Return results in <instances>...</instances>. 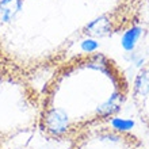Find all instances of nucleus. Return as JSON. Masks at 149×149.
I'll return each mask as SVG.
<instances>
[{"label": "nucleus", "mask_w": 149, "mask_h": 149, "mask_svg": "<svg viewBox=\"0 0 149 149\" xmlns=\"http://www.w3.org/2000/svg\"><path fill=\"white\" fill-rule=\"evenodd\" d=\"M38 130L49 141H71L122 111L130 83L121 65L102 52H81L56 67L39 92Z\"/></svg>", "instance_id": "1"}, {"label": "nucleus", "mask_w": 149, "mask_h": 149, "mask_svg": "<svg viewBox=\"0 0 149 149\" xmlns=\"http://www.w3.org/2000/svg\"><path fill=\"white\" fill-rule=\"evenodd\" d=\"M41 96L31 79L0 61V149H18L38 130Z\"/></svg>", "instance_id": "2"}, {"label": "nucleus", "mask_w": 149, "mask_h": 149, "mask_svg": "<svg viewBox=\"0 0 149 149\" xmlns=\"http://www.w3.org/2000/svg\"><path fill=\"white\" fill-rule=\"evenodd\" d=\"M68 149H146V145L137 134L104 123L77 134Z\"/></svg>", "instance_id": "3"}, {"label": "nucleus", "mask_w": 149, "mask_h": 149, "mask_svg": "<svg viewBox=\"0 0 149 149\" xmlns=\"http://www.w3.org/2000/svg\"><path fill=\"white\" fill-rule=\"evenodd\" d=\"M130 94L134 109L141 123L149 132V60L134 76Z\"/></svg>", "instance_id": "4"}]
</instances>
